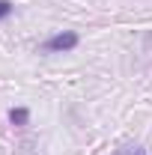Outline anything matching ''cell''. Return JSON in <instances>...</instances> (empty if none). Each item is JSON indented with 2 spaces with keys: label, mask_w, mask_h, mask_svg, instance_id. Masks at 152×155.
Listing matches in <instances>:
<instances>
[{
  "label": "cell",
  "mask_w": 152,
  "mask_h": 155,
  "mask_svg": "<svg viewBox=\"0 0 152 155\" xmlns=\"http://www.w3.org/2000/svg\"><path fill=\"white\" fill-rule=\"evenodd\" d=\"M78 48V33L72 30H63V33H54L42 42V51L45 54H63V51H75Z\"/></svg>",
  "instance_id": "cell-1"
},
{
  "label": "cell",
  "mask_w": 152,
  "mask_h": 155,
  "mask_svg": "<svg viewBox=\"0 0 152 155\" xmlns=\"http://www.w3.org/2000/svg\"><path fill=\"white\" fill-rule=\"evenodd\" d=\"M9 122L18 125V128H24V125L30 122V110H27V107H12V110H9Z\"/></svg>",
  "instance_id": "cell-2"
},
{
  "label": "cell",
  "mask_w": 152,
  "mask_h": 155,
  "mask_svg": "<svg viewBox=\"0 0 152 155\" xmlns=\"http://www.w3.org/2000/svg\"><path fill=\"white\" fill-rule=\"evenodd\" d=\"M12 9H15V6H12L9 0H0V21L9 18V15H12Z\"/></svg>",
  "instance_id": "cell-3"
},
{
  "label": "cell",
  "mask_w": 152,
  "mask_h": 155,
  "mask_svg": "<svg viewBox=\"0 0 152 155\" xmlns=\"http://www.w3.org/2000/svg\"><path fill=\"white\" fill-rule=\"evenodd\" d=\"M114 155H143V149L140 146H125V149H116Z\"/></svg>",
  "instance_id": "cell-4"
}]
</instances>
